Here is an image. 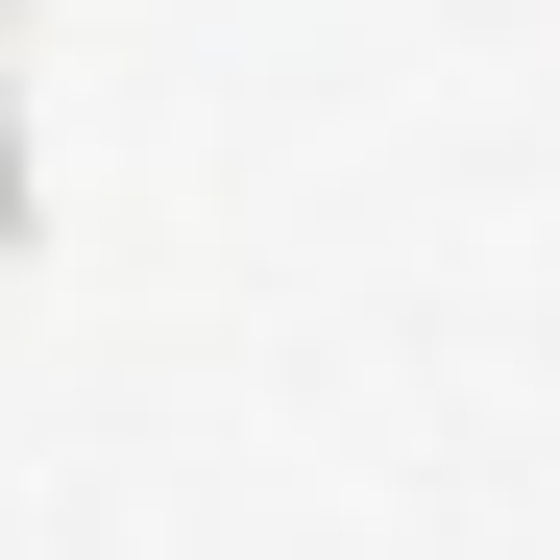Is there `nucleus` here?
<instances>
[]
</instances>
